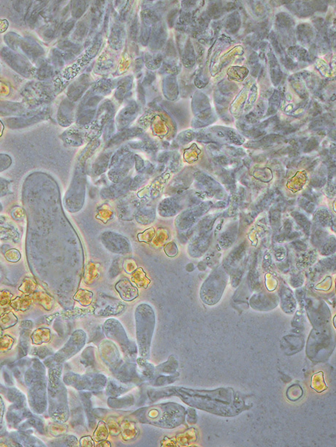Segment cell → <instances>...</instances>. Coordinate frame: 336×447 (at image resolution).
<instances>
[{
  "mask_svg": "<svg viewBox=\"0 0 336 447\" xmlns=\"http://www.w3.org/2000/svg\"><path fill=\"white\" fill-rule=\"evenodd\" d=\"M176 397L191 407L221 417H235L251 406L245 395L233 388L200 390L177 387Z\"/></svg>",
  "mask_w": 336,
  "mask_h": 447,
  "instance_id": "1",
  "label": "cell"
},
{
  "mask_svg": "<svg viewBox=\"0 0 336 447\" xmlns=\"http://www.w3.org/2000/svg\"><path fill=\"white\" fill-rule=\"evenodd\" d=\"M187 409L176 402L153 404L135 411L132 418L140 424L158 428L174 429L185 422Z\"/></svg>",
  "mask_w": 336,
  "mask_h": 447,
  "instance_id": "2",
  "label": "cell"
},
{
  "mask_svg": "<svg viewBox=\"0 0 336 447\" xmlns=\"http://www.w3.org/2000/svg\"><path fill=\"white\" fill-rule=\"evenodd\" d=\"M135 319L139 356L149 359L156 328V313L148 304H140L135 310Z\"/></svg>",
  "mask_w": 336,
  "mask_h": 447,
  "instance_id": "3",
  "label": "cell"
},
{
  "mask_svg": "<svg viewBox=\"0 0 336 447\" xmlns=\"http://www.w3.org/2000/svg\"><path fill=\"white\" fill-rule=\"evenodd\" d=\"M334 347V335L328 326L322 329H313L307 341V357L313 362H323L331 356Z\"/></svg>",
  "mask_w": 336,
  "mask_h": 447,
  "instance_id": "4",
  "label": "cell"
},
{
  "mask_svg": "<svg viewBox=\"0 0 336 447\" xmlns=\"http://www.w3.org/2000/svg\"><path fill=\"white\" fill-rule=\"evenodd\" d=\"M102 332L105 336L117 343L126 360L135 362L138 358V345L135 341L129 339L124 328L120 322L116 318L105 320L102 326Z\"/></svg>",
  "mask_w": 336,
  "mask_h": 447,
  "instance_id": "5",
  "label": "cell"
},
{
  "mask_svg": "<svg viewBox=\"0 0 336 447\" xmlns=\"http://www.w3.org/2000/svg\"><path fill=\"white\" fill-rule=\"evenodd\" d=\"M59 367L52 370L50 373L49 399L51 400V412L52 417L59 421H65L69 417L66 389L60 381Z\"/></svg>",
  "mask_w": 336,
  "mask_h": 447,
  "instance_id": "6",
  "label": "cell"
},
{
  "mask_svg": "<svg viewBox=\"0 0 336 447\" xmlns=\"http://www.w3.org/2000/svg\"><path fill=\"white\" fill-rule=\"evenodd\" d=\"M65 381L73 387L84 391H94L98 392L105 389L108 378L102 373H94L90 375L71 374L66 376Z\"/></svg>",
  "mask_w": 336,
  "mask_h": 447,
  "instance_id": "7",
  "label": "cell"
},
{
  "mask_svg": "<svg viewBox=\"0 0 336 447\" xmlns=\"http://www.w3.org/2000/svg\"><path fill=\"white\" fill-rule=\"evenodd\" d=\"M87 335L81 330L76 331L72 335L69 342L57 355V361L61 362L74 355L85 345Z\"/></svg>",
  "mask_w": 336,
  "mask_h": 447,
  "instance_id": "8",
  "label": "cell"
},
{
  "mask_svg": "<svg viewBox=\"0 0 336 447\" xmlns=\"http://www.w3.org/2000/svg\"><path fill=\"white\" fill-rule=\"evenodd\" d=\"M304 347V337L302 334H289L285 335L280 341V347L288 356L295 355L301 352Z\"/></svg>",
  "mask_w": 336,
  "mask_h": 447,
  "instance_id": "9",
  "label": "cell"
},
{
  "mask_svg": "<svg viewBox=\"0 0 336 447\" xmlns=\"http://www.w3.org/2000/svg\"><path fill=\"white\" fill-rule=\"evenodd\" d=\"M251 306L256 311L266 312L275 309L278 305L276 296L268 294L254 295L251 299Z\"/></svg>",
  "mask_w": 336,
  "mask_h": 447,
  "instance_id": "10",
  "label": "cell"
},
{
  "mask_svg": "<svg viewBox=\"0 0 336 447\" xmlns=\"http://www.w3.org/2000/svg\"><path fill=\"white\" fill-rule=\"evenodd\" d=\"M177 387L166 386L161 389H147L145 391L144 402L152 403L167 397H176Z\"/></svg>",
  "mask_w": 336,
  "mask_h": 447,
  "instance_id": "11",
  "label": "cell"
},
{
  "mask_svg": "<svg viewBox=\"0 0 336 447\" xmlns=\"http://www.w3.org/2000/svg\"><path fill=\"white\" fill-rule=\"evenodd\" d=\"M133 385L126 384L118 380H108L105 389L110 397H119L130 391Z\"/></svg>",
  "mask_w": 336,
  "mask_h": 447,
  "instance_id": "12",
  "label": "cell"
},
{
  "mask_svg": "<svg viewBox=\"0 0 336 447\" xmlns=\"http://www.w3.org/2000/svg\"><path fill=\"white\" fill-rule=\"evenodd\" d=\"M148 359L143 358H137L136 364L138 365L139 372L144 381H150L156 376V369L153 364L147 361Z\"/></svg>",
  "mask_w": 336,
  "mask_h": 447,
  "instance_id": "13",
  "label": "cell"
},
{
  "mask_svg": "<svg viewBox=\"0 0 336 447\" xmlns=\"http://www.w3.org/2000/svg\"><path fill=\"white\" fill-rule=\"evenodd\" d=\"M179 362L174 355H171L166 362L155 367L156 374L172 375L177 373Z\"/></svg>",
  "mask_w": 336,
  "mask_h": 447,
  "instance_id": "14",
  "label": "cell"
},
{
  "mask_svg": "<svg viewBox=\"0 0 336 447\" xmlns=\"http://www.w3.org/2000/svg\"><path fill=\"white\" fill-rule=\"evenodd\" d=\"M281 297V308L284 313L291 314L296 309V302L292 292L288 289H284L280 294Z\"/></svg>",
  "mask_w": 336,
  "mask_h": 447,
  "instance_id": "15",
  "label": "cell"
},
{
  "mask_svg": "<svg viewBox=\"0 0 336 447\" xmlns=\"http://www.w3.org/2000/svg\"><path fill=\"white\" fill-rule=\"evenodd\" d=\"M135 399L132 394L122 397H109L108 400V405L113 409H123L133 405Z\"/></svg>",
  "mask_w": 336,
  "mask_h": 447,
  "instance_id": "16",
  "label": "cell"
},
{
  "mask_svg": "<svg viewBox=\"0 0 336 447\" xmlns=\"http://www.w3.org/2000/svg\"><path fill=\"white\" fill-rule=\"evenodd\" d=\"M179 373L172 375L156 374L153 379L149 381V384L153 387H164L174 383L178 379Z\"/></svg>",
  "mask_w": 336,
  "mask_h": 447,
  "instance_id": "17",
  "label": "cell"
},
{
  "mask_svg": "<svg viewBox=\"0 0 336 447\" xmlns=\"http://www.w3.org/2000/svg\"><path fill=\"white\" fill-rule=\"evenodd\" d=\"M117 290L122 299L125 301H132L138 296V291L135 287L129 284H120L117 286Z\"/></svg>",
  "mask_w": 336,
  "mask_h": 447,
  "instance_id": "18",
  "label": "cell"
},
{
  "mask_svg": "<svg viewBox=\"0 0 336 447\" xmlns=\"http://www.w3.org/2000/svg\"><path fill=\"white\" fill-rule=\"evenodd\" d=\"M306 320L304 317V312L299 311L297 312L291 322L292 327L294 329L295 333L301 334L303 330L305 329Z\"/></svg>",
  "mask_w": 336,
  "mask_h": 447,
  "instance_id": "19",
  "label": "cell"
},
{
  "mask_svg": "<svg viewBox=\"0 0 336 447\" xmlns=\"http://www.w3.org/2000/svg\"><path fill=\"white\" fill-rule=\"evenodd\" d=\"M83 403H84V408L87 410V415L88 417L89 424H90V428H94L96 424V420L93 416V410L91 409V402H90V394L89 393H84L81 396Z\"/></svg>",
  "mask_w": 336,
  "mask_h": 447,
  "instance_id": "20",
  "label": "cell"
},
{
  "mask_svg": "<svg viewBox=\"0 0 336 447\" xmlns=\"http://www.w3.org/2000/svg\"><path fill=\"white\" fill-rule=\"evenodd\" d=\"M304 394V390L298 384L290 386L287 390L286 396L290 401L296 402L300 400Z\"/></svg>",
  "mask_w": 336,
  "mask_h": 447,
  "instance_id": "21",
  "label": "cell"
},
{
  "mask_svg": "<svg viewBox=\"0 0 336 447\" xmlns=\"http://www.w3.org/2000/svg\"><path fill=\"white\" fill-rule=\"evenodd\" d=\"M108 436V429L107 428L105 424L102 421H99L97 428L94 434L95 440L99 442V441L105 440Z\"/></svg>",
  "mask_w": 336,
  "mask_h": 447,
  "instance_id": "22",
  "label": "cell"
},
{
  "mask_svg": "<svg viewBox=\"0 0 336 447\" xmlns=\"http://www.w3.org/2000/svg\"><path fill=\"white\" fill-rule=\"evenodd\" d=\"M185 421H186L190 425H195V424H197L198 416H197V412L195 408L191 407V408L187 409Z\"/></svg>",
  "mask_w": 336,
  "mask_h": 447,
  "instance_id": "23",
  "label": "cell"
},
{
  "mask_svg": "<svg viewBox=\"0 0 336 447\" xmlns=\"http://www.w3.org/2000/svg\"><path fill=\"white\" fill-rule=\"evenodd\" d=\"M8 27V22L6 20H0V33L4 32Z\"/></svg>",
  "mask_w": 336,
  "mask_h": 447,
  "instance_id": "24",
  "label": "cell"
},
{
  "mask_svg": "<svg viewBox=\"0 0 336 447\" xmlns=\"http://www.w3.org/2000/svg\"><path fill=\"white\" fill-rule=\"evenodd\" d=\"M334 326H335V327H336V317H334Z\"/></svg>",
  "mask_w": 336,
  "mask_h": 447,
  "instance_id": "25",
  "label": "cell"
}]
</instances>
